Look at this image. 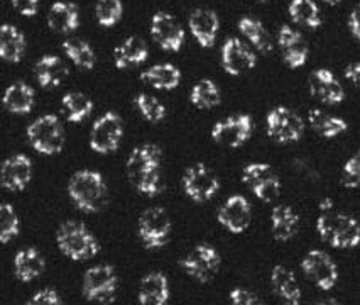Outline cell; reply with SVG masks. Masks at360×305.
I'll use <instances>...</instances> for the list:
<instances>
[{"label":"cell","mask_w":360,"mask_h":305,"mask_svg":"<svg viewBox=\"0 0 360 305\" xmlns=\"http://www.w3.org/2000/svg\"><path fill=\"white\" fill-rule=\"evenodd\" d=\"M161 160L162 153L156 144H141L129 154L127 175L132 185L146 197L161 194Z\"/></svg>","instance_id":"1"},{"label":"cell","mask_w":360,"mask_h":305,"mask_svg":"<svg viewBox=\"0 0 360 305\" xmlns=\"http://www.w3.org/2000/svg\"><path fill=\"white\" fill-rule=\"evenodd\" d=\"M150 36L165 51L176 53L185 43V29L167 12H158L150 20Z\"/></svg>","instance_id":"14"},{"label":"cell","mask_w":360,"mask_h":305,"mask_svg":"<svg viewBox=\"0 0 360 305\" xmlns=\"http://www.w3.org/2000/svg\"><path fill=\"white\" fill-rule=\"evenodd\" d=\"M252 117L247 114L230 116L212 127V139L225 148H240L252 135Z\"/></svg>","instance_id":"12"},{"label":"cell","mask_w":360,"mask_h":305,"mask_svg":"<svg viewBox=\"0 0 360 305\" xmlns=\"http://www.w3.org/2000/svg\"><path fill=\"white\" fill-rule=\"evenodd\" d=\"M32 178V163L26 154L19 153L7 158L0 168V183L6 190L20 192L29 185Z\"/></svg>","instance_id":"17"},{"label":"cell","mask_w":360,"mask_h":305,"mask_svg":"<svg viewBox=\"0 0 360 305\" xmlns=\"http://www.w3.org/2000/svg\"><path fill=\"white\" fill-rule=\"evenodd\" d=\"M271 283H273L274 292L286 300L288 304H300L301 288L298 285L295 273L284 265H276L271 271Z\"/></svg>","instance_id":"28"},{"label":"cell","mask_w":360,"mask_h":305,"mask_svg":"<svg viewBox=\"0 0 360 305\" xmlns=\"http://www.w3.org/2000/svg\"><path fill=\"white\" fill-rule=\"evenodd\" d=\"M190 102L198 108L217 107L221 102L220 89L215 82L208 80V78L200 80L190 92Z\"/></svg>","instance_id":"36"},{"label":"cell","mask_w":360,"mask_h":305,"mask_svg":"<svg viewBox=\"0 0 360 305\" xmlns=\"http://www.w3.org/2000/svg\"><path fill=\"white\" fill-rule=\"evenodd\" d=\"M171 219L161 207L148 208L139 219V237L148 249L162 248L169 239Z\"/></svg>","instance_id":"10"},{"label":"cell","mask_w":360,"mask_h":305,"mask_svg":"<svg viewBox=\"0 0 360 305\" xmlns=\"http://www.w3.org/2000/svg\"><path fill=\"white\" fill-rule=\"evenodd\" d=\"M301 270L320 290H332L338 282V268L328 254L313 249L301 261Z\"/></svg>","instance_id":"13"},{"label":"cell","mask_w":360,"mask_h":305,"mask_svg":"<svg viewBox=\"0 0 360 305\" xmlns=\"http://www.w3.org/2000/svg\"><path fill=\"white\" fill-rule=\"evenodd\" d=\"M122 0H97L95 4V15L100 26L112 27L122 18Z\"/></svg>","instance_id":"38"},{"label":"cell","mask_w":360,"mask_h":305,"mask_svg":"<svg viewBox=\"0 0 360 305\" xmlns=\"http://www.w3.org/2000/svg\"><path fill=\"white\" fill-rule=\"evenodd\" d=\"M56 242L60 251L73 261H86L100 253V244L85 224L65 223L56 232Z\"/></svg>","instance_id":"4"},{"label":"cell","mask_w":360,"mask_h":305,"mask_svg":"<svg viewBox=\"0 0 360 305\" xmlns=\"http://www.w3.org/2000/svg\"><path fill=\"white\" fill-rule=\"evenodd\" d=\"M61 106L70 123H82L94 111V100L82 92H70L61 99Z\"/></svg>","instance_id":"32"},{"label":"cell","mask_w":360,"mask_h":305,"mask_svg":"<svg viewBox=\"0 0 360 305\" xmlns=\"http://www.w3.org/2000/svg\"><path fill=\"white\" fill-rule=\"evenodd\" d=\"M27 141L37 153L53 156L65 148V129L56 116L46 114L27 127Z\"/></svg>","instance_id":"5"},{"label":"cell","mask_w":360,"mask_h":305,"mask_svg":"<svg viewBox=\"0 0 360 305\" xmlns=\"http://www.w3.org/2000/svg\"><path fill=\"white\" fill-rule=\"evenodd\" d=\"M316 231L320 237L337 249L357 248L360 244V223L355 217L333 211L332 200L320 204Z\"/></svg>","instance_id":"2"},{"label":"cell","mask_w":360,"mask_h":305,"mask_svg":"<svg viewBox=\"0 0 360 305\" xmlns=\"http://www.w3.org/2000/svg\"><path fill=\"white\" fill-rule=\"evenodd\" d=\"M309 92L313 97L328 106H337L345 99V90L335 75L326 68H318L309 77Z\"/></svg>","instance_id":"18"},{"label":"cell","mask_w":360,"mask_h":305,"mask_svg":"<svg viewBox=\"0 0 360 305\" xmlns=\"http://www.w3.org/2000/svg\"><path fill=\"white\" fill-rule=\"evenodd\" d=\"M46 261L43 254L37 251L36 248L20 249L14 258V273L19 282L29 283L34 282L44 273Z\"/></svg>","instance_id":"22"},{"label":"cell","mask_w":360,"mask_h":305,"mask_svg":"<svg viewBox=\"0 0 360 305\" xmlns=\"http://www.w3.org/2000/svg\"><path fill=\"white\" fill-rule=\"evenodd\" d=\"M229 299H230V302L236 304V305H254L259 302L257 295L252 294L250 290H247V288H242V287L233 288V290L230 292Z\"/></svg>","instance_id":"44"},{"label":"cell","mask_w":360,"mask_h":305,"mask_svg":"<svg viewBox=\"0 0 360 305\" xmlns=\"http://www.w3.org/2000/svg\"><path fill=\"white\" fill-rule=\"evenodd\" d=\"M117 283H119V278H117L114 266H94L83 277V297L90 302L112 304L117 295Z\"/></svg>","instance_id":"6"},{"label":"cell","mask_w":360,"mask_h":305,"mask_svg":"<svg viewBox=\"0 0 360 305\" xmlns=\"http://www.w3.org/2000/svg\"><path fill=\"white\" fill-rule=\"evenodd\" d=\"M342 183L349 189H359L360 187V151L355 153L349 161L343 165Z\"/></svg>","instance_id":"42"},{"label":"cell","mask_w":360,"mask_h":305,"mask_svg":"<svg viewBox=\"0 0 360 305\" xmlns=\"http://www.w3.org/2000/svg\"><path fill=\"white\" fill-rule=\"evenodd\" d=\"M238 31H240L261 53L273 51V41H271L269 32L264 27L261 20L252 18H242L238 20Z\"/></svg>","instance_id":"33"},{"label":"cell","mask_w":360,"mask_h":305,"mask_svg":"<svg viewBox=\"0 0 360 305\" xmlns=\"http://www.w3.org/2000/svg\"><path fill=\"white\" fill-rule=\"evenodd\" d=\"M220 254L210 244H198L179 261L181 268L198 282H210L220 270Z\"/></svg>","instance_id":"11"},{"label":"cell","mask_w":360,"mask_h":305,"mask_svg":"<svg viewBox=\"0 0 360 305\" xmlns=\"http://www.w3.org/2000/svg\"><path fill=\"white\" fill-rule=\"evenodd\" d=\"M149 51L146 41H142L141 37L131 36L124 41L122 44H119L114 51V60L117 68H131V66L142 65L148 60Z\"/></svg>","instance_id":"25"},{"label":"cell","mask_w":360,"mask_h":305,"mask_svg":"<svg viewBox=\"0 0 360 305\" xmlns=\"http://www.w3.org/2000/svg\"><path fill=\"white\" fill-rule=\"evenodd\" d=\"M188 23H190L191 35L195 36V39L198 41V44L202 48H212L215 44L220 27V20L217 12L210 9H196L191 12Z\"/></svg>","instance_id":"20"},{"label":"cell","mask_w":360,"mask_h":305,"mask_svg":"<svg viewBox=\"0 0 360 305\" xmlns=\"http://www.w3.org/2000/svg\"><path fill=\"white\" fill-rule=\"evenodd\" d=\"M267 135L276 143H296L304 132L303 119L288 107H274L266 117Z\"/></svg>","instance_id":"7"},{"label":"cell","mask_w":360,"mask_h":305,"mask_svg":"<svg viewBox=\"0 0 360 305\" xmlns=\"http://www.w3.org/2000/svg\"><path fill=\"white\" fill-rule=\"evenodd\" d=\"M349 27H350L352 35H354L360 41V4H359L357 7H355L354 11L350 12Z\"/></svg>","instance_id":"46"},{"label":"cell","mask_w":360,"mask_h":305,"mask_svg":"<svg viewBox=\"0 0 360 305\" xmlns=\"http://www.w3.org/2000/svg\"><path fill=\"white\" fill-rule=\"evenodd\" d=\"M308 123L311 124L313 131L318 132L320 136L328 137V139L340 136L342 132H345L347 129H349V124H347L342 117L326 114V112L320 111V108L309 111Z\"/></svg>","instance_id":"31"},{"label":"cell","mask_w":360,"mask_h":305,"mask_svg":"<svg viewBox=\"0 0 360 305\" xmlns=\"http://www.w3.org/2000/svg\"><path fill=\"white\" fill-rule=\"evenodd\" d=\"M63 49L68 54V58L73 61L78 68L91 70L95 66V51L86 41L78 39V37H71V39L63 41Z\"/></svg>","instance_id":"34"},{"label":"cell","mask_w":360,"mask_h":305,"mask_svg":"<svg viewBox=\"0 0 360 305\" xmlns=\"http://www.w3.org/2000/svg\"><path fill=\"white\" fill-rule=\"evenodd\" d=\"M4 107L11 112V114L24 116L29 114L34 107L36 102V94L32 90V87H29L24 82H15L12 85L7 87V90L4 92Z\"/></svg>","instance_id":"23"},{"label":"cell","mask_w":360,"mask_h":305,"mask_svg":"<svg viewBox=\"0 0 360 305\" xmlns=\"http://www.w3.org/2000/svg\"><path fill=\"white\" fill-rule=\"evenodd\" d=\"M300 228V216L290 206H276L271 212V231L274 239L290 241Z\"/></svg>","instance_id":"26"},{"label":"cell","mask_w":360,"mask_h":305,"mask_svg":"<svg viewBox=\"0 0 360 305\" xmlns=\"http://www.w3.org/2000/svg\"><path fill=\"white\" fill-rule=\"evenodd\" d=\"M254 195L262 202H274L276 199L281 195V182H279L278 175H271L269 178H266L264 182L259 183L257 187L252 189Z\"/></svg>","instance_id":"41"},{"label":"cell","mask_w":360,"mask_h":305,"mask_svg":"<svg viewBox=\"0 0 360 305\" xmlns=\"http://www.w3.org/2000/svg\"><path fill=\"white\" fill-rule=\"evenodd\" d=\"M325 2H326V4H332V6H333V4H338V2H342V0H325Z\"/></svg>","instance_id":"48"},{"label":"cell","mask_w":360,"mask_h":305,"mask_svg":"<svg viewBox=\"0 0 360 305\" xmlns=\"http://www.w3.org/2000/svg\"><path fill=\"white\" fill-rule=\"evenodd\" d=\"M345 77L354 83V85L360 87V63L349 65L345 70Z\"/></svg>","instance_id":"47"},{"label":"cell","mask_w":360,"mask_h":305,"mask_svg":"<svg viewBox=\"0 0 360 305\" xmlns=\"http://www.w3.org/2000/svg\"><path fill=\"white\" fill-rule=\"evenodd\" d=\"M124 136V124L117 112H105L91 126L90 148L98 154H108L119 148Z\"/></svg>","instance_id":"8"},{"label":"cell","mask_w":360,"mask_h":305,"mask_svg":"<svg viewBox=\"0 0 360 305\" xmlns=\"http://www.w3.org/2000/svg\"><path fill=\"white\" fill-rule=\"evenodd\" d=\"M217 219L227 231L232 234H242L252 220V208H250L249 200L242 195H232L220 207Z\"/></svg>","instance_id":"16"},{"label":"cell","mask_w":360,"mask_h":305,"mask_svg":"<svg viewBox=\"0 0 360 305\" xmlns=\"http://www.w3.org/2000/svg\"><path fill=\"white\" fill-rule=\"evenodd\" d=\"M290 15L296 24L316 29L321 26L320 9L313 0H291Z\"/></svg>","instance_id":"35"},{"label":"cell","mask_w":360,"mask_h":305,"mask_svg":"<svg viewBox=\"0 0 360 305\" xmlns=\"http://www.w3.org/2000/svg\"><path fill=\"white\" fill-rule=\"evenodd\" d=\"M278 43L281 48L283 58L290 68H301L308 60V44L298 31L290 26L279 29Z\"/></svg>","instance_id":"19"},{"label":"cell","mask_w":360,"mask_h":305,"mask_svg":"<svg viewBox=\"0 0 360 305\" xmlns=\"http://www.w3.org/2000/svg\"><path fill=\"white\" fill-rule=\"evenodd\" d=\"M257 65V56L238 37H229L221 46V66L229 75H242Z\"/></svg>","instance_id":"15"},{"label":"cell","mask_w":360,"mask_h":305,"mask_svg":"<svg viewBox=\"0 0 360 305\" xmlns=\"http://www.w3.org/2000/svg\"><path fill=\"white\" fill-rule=\"evenodd\" d=\"M141 80L158 90H174L181 82V72L171 63L154 65L141 73Z\"/></svg>","instance_id":"27"},{"label":"cell","mask_w":360,"mask_h":305,"mask_svg":"<svg viewBox=\"0 0 360 305\" xmlns=\"http://www.w3.org/2000/svg\"><path fill=\"white\" fill-rule=\"evenodd\" d=\"M68 75V66L65 65V61L60 56H54V54H46L36 63L37 82L44 89H53V87L61 85Z\"/></svg>","instance_id":"24"},{"label":"cell","mask_w":360,"mask_h":305,"mask_svg":"<svg viewBox=\"0 0 360 305\" xmlns=\"http://www.w3.org/2000/svg\"><path fill=\"white\" fill-rule=\"evenodd\" d=\"M26 51V37L12 24H4L0 29V56L9 63H19Z\"/></svg>","instance_id":"29"},{"label":"cell","mask_w":360,"mask_h":305,"mask_svg":"<svg viewBox=\"0 0 360 305\" xmlns=\"http://www.w3.org/2000/svg\"><path fill=\"white\" fill-rule=\"evenodd\" d=\"M31 305H60L61 297L54 288H43V290L36 292L29 300Z\"/></svg>","instance_id":"43"},{"label":"cell","mask_w":360,"mask_h":305,"mask_svg":"<svg viewBox=\"0 0 360 305\" xmlns=\"http://www.w3.org/2000/svg\"><path fill=\"white\" fill-rule=\"evenodd\" d=\"M12 6L19 14L26 18H34L39 11V0H12Z\"/></svg>","instance_id":"45"},{"label":"cell","mask_w":360,"mask_h":305,"mask_svg":"<svg viewBox=\"0 0 360 305\" xmlns=\"http://www.w3.org/2000/svg\"><path fill=\"white\" fill-rule=\"evenodd\" d=\"M257 2H266V0H257Z\"/></svg>","instance_id":"49"},{"label":"cell","mask_w":360,"mask_h":305,"mask_svg":"<svg viewBox=\"0 0 360 305\" xmlns=\"http://www.w3.org/2000/svg\"><path fill=\"white\" fill-rule=\"evenodd\" d=\"M137 300L142 305H165L169 300V282L166 275L159 271L146 275L139 283Z\"/></svg>","instance_id":"21"},{"label":"cell","mask_w":360,"mask_h":305,"mask_svg":"<svg viewBox=\"0 0 360 305\" xmlns=\"http://www.w3.org/2000/svg\"><path fill=\"white\" fill-rule=\"evenodd\" d=\"M271 175H274V170L267 163H250L242 171V182L252 190L254 187H257L264 180L269 178Z\"/></svg>","instance_id":"40"},{"label":"cell","mask_w":360,"mask_h":305,"mask_svg":"<svg viewBox=\"0 0 360 305\" xmlns=\"http://www.w3.org/2000/svg\"><path fill=\"white\" fill-rule=\"evenodd\" d=\"M220 189L219 177L203 163L190 166L183 175V190L196 204L208 202Z\"/></svg>","instance_id":"9"},{"label":"cell","mask_w":360,"mask_h":305,"mask_svg":"<svg viewBox=\"0 0 360 305\" xmlns=\"http://www.w3.org/2000/svg\"><path fill=\"white\" fill-rule=\"evenodd\" d=\"M48 24L56 32H71L78 27L79 12L73 2H54L49 9Z\"/></svg>","instance_id":"30"},{"label":"cell","mask_w":360,"mask_h":305,"mask_svg":"<svg viewBox=\"0 0 360 305\" xmlns=\"http://www.w3.org/2000/svg\"><path fill=\"white\" fill-rule=\"evenodd\" d=\"M134 104H136V107L139 108L141 116L144 117L146 120H149V123L153 124L161 123V120L166 117L165 104L159 102L156 97H153V95L139 94L136 97V100H134Z\"/></svg>","instance_id":"39"},{"label":"cell","mask_w":360,"mask_h":305,"mask_svg":"<svg viewBox=\"0 0 360 305\" xmlns=\"http://www.w3.org/2000/svg\"><path fill=\"white\" fill-rule=\"evenodd\" d=\"M68 195L79 211L95 214L107 206L108 187L102 173L94 170H82L71 177Z\"/></svg>","instance_id":"3"},{"label":"cell","mask_w":360,"mask_h":305,"mask_svg":"<svg viewBox=\"0 0 360 305\" xmlns=\"http://www.w3.org/2000/svg\"><path fill=\"white\" fill-rule=\"evenodd\" d=\"M20 223L15 208L11 204H2L0 206V242H7L19 236Z\"/></svg>","instance_id":"37"}]
</instances>
